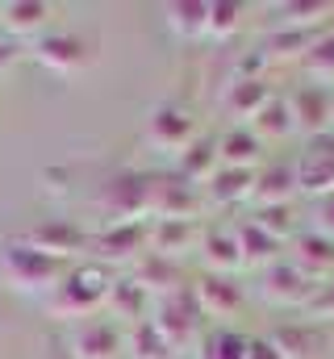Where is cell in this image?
<instances>
[{
	"label": "cell",
	"instance_id": "cell-1",
	"mask_svg": "<svg viewBox=\"0 0 334 359\" xmlns=\"http://www.w3.org/2000/svg\"><path fill=\"white\" fill-rule=\"evenodd\" d=\"M109 288H113V276L105 264H96V259H84L76 268H67V276L59 280V288L51 292V309L59 313V318H92V313H100L105 309V301H109Z\"/></svg>",
	"mask_w": 334,
	"mask_h": 359
},
{
	"label": "cell",
	"instance_id": "cell-2",
	"mask_svg": "<svg viewBox=\"0 0 334 359\" xmlns=\"http://www.w3.org/2000/svg\"><path fill=\"white\" fill-rule=\"evenodd\" d=\"M67 268H72V264H63V259L38 251V247L25 243V238L4 243V255H0V271H4V280H8L17 292H55L59 280L67 276Z\"/></svg>",
	"mask_w": 334,
	"mask_h": 359
},
{
	"label": "cell",
	"instance_id": "cell-3",
	"mask_svg": "<svg viewBox=\"0 0 334 359\" xmlns=\"http://www.w3.org/2000/svg\"><path fill=\"white\" fill-rule=\"evenodd\" d=\"M151 322L159 326V334L171 343V351H175V355H184V347L201 334V322H205V313H201V305H196L192 284H188V288H175V292H167V297H159V305H155V318H151Z\"/></svg>",
	"mask_w": 334,
	"mask_h": 359
},
{
	"label": "cell",
	"instance_id": "cell-4",
	"mask_svg": "<svg viewBox=\"0 0 334 359\" xmlns=\"http://www.w3.org/2000/svg\"><path fill=\"white\" fill-rule=\"evenodd\" d=\"M96 201L109 213V226H117V222H147V213H151V176H142V172H117L100 188Z\"/></svg>",
	"mask_w": 334,
	"mask_h": 359
},
{
	"label": "cell",
	"instance_id": "cell-5",
	"mask_svg": "<svg viewBox=\"0 0 334 359\" xmlns=\"http://www.w3.org/2000/svg\"><path fill=\"white\" fill-rule=\"evenodd\" d=\"M151 247V222H117L100 234H92V247L88 255L96 264H138Z\"/></svg>",
	"mask_w": 334,
	"mask_h": 359
},
{
	"label": "cell",
	"instance_id": "cell-6",
	"mask_svg": "<svg viewBox=\"0 0 334 359\" xmlns=\"http://www.w3.org/2000/svg\"><path fill=\"white\" fill-rule=\"evenodd\" d=\"M121 347H126V334L109 313L80 318L72 326V339H67L72 359H121Z\"/></svg>",
	"mask_w": 334,
	"mask_h": 359
},
{
	"label": "cell",
	"instance_id": "cell-7",
	"mask_svg": "<svg viewBox=\"0 0 334 359\" xmlns=\"http://www.w3.org/2000/svg\"><path fill=\"white\" fill-rule=\"evenodd\" d=\"M205 209V192L196 184H188L175 172L151 176V217H184L196 222V213Z\"/></svg>",
	"mask_w": 334,
	"mask_h": 359
},
{
	"label": "cell",
	"instance_id": "cell-8",
	"mask_svg": "<svg viewBox=\"0 0 334 359\" xmlns=\"http://www.w3.org/2000/svg\"><path fill=\"white\" fill-rule=\"evenodd\" d=\"M288 109H293V121L301 134L318 138V134H330L334 130V88L330 84H297L288 92Z\"/></svg>",
	"mask_w": 334,
	"mask_h": 359
},
{
	"label": "cell",
	"instance_id": "cell-9",
	"mask_svg": "<svg viewBox=\"0 0 334 359\" xmlns=\"http://www.w3.org/2000/svg\"><path fill=\"white\" fill-rule=\"evenodd\" d=\"M314 288H318V280H309L305 271L297 268L288 255L284 259H276V264H267L263 276H259V292H263V301H272V305H293V309H305V301L314 297Z\"/></svg>",
	"mask_w": 334,
	"mask_h": 359
},
{
	"label": "cell",
	"instance_id": "cell-10",
	"mask_svg": "<svg viewBox=\"0 0 334 359\" xmlns=\"http://www.w3.org/2000/svg\"><path fill=\"white\" fill-rule=\"evenodd\" d=\"M293 168H297V192H309V196L334 192V130L309 138Z\"/></svg>",
	"mask_w": 334,
	"mask_h": 359
},
{
	"label": "cell",
	"instance_id": "cell-11",
	"mask_svg": "<svg viewBox=\"0 0 334 359\" xmlns=\"http://www.w3.org/2000/svg\"><path fill=\"white\" fill-rule=\"evenodd\" d=\"M147 138L159 147V151H171V155H180L192 138H196V121H192V113L184 109V104H159L151 117H147Z\"/></svg>",
	"mask_w": 334,
	"mask_h": 359
},
{
	"label": "cell",
	"instance_id": "cell-12",
	"mask_svg": "<svg viewBox=\"0 0 334 359\" xmlns=\"http://www.w3.org/2000/svg\"><path fill=\"white\" fill-rule=\"evenodd\" d=\"M25 243H34L38 251H46V255H55V259H72V255H84L88 247H92V234H84L76 222H63V217H46L42 226H34L29 234H25Z\"/></svg>",
	"mask_w": 334,
	"mask_h": 359
},
{
	"label": "cell",
	"instance_id": "cell-13",
	"mask_svg": "<svg viewBox=\"0 0 334 359\" xmlns=\"http://www.w3.org/2000/svg\"><path fill=\"white\" fill-rule=\"evenodd\" d=\"M192 292H196V305H201L205 318H234V313L243 309V284H239L234 276L205 271V276L192 284Z\"/></svg>",
	"mask_w": 334,
	"mask_h": 359
},
{
	"label": "cell",
	"instance_id": "cell-14",
	"mask_svg": "<svg viewBox=\"0 0 334 359\" xmlns=\"http://www.w3.org/2000/svg\"><path fill=\"white\" fill-rule=\"evenodd\" d=\"M34 59L59 76H72L88 63V50H84V38L67 34V29H46L38 42H34Z\"/></svg>",
	"mask_w": 334,
	"mask_h": 359
},
{
	"label": "cell",
	"instance_id": "cell-15",
	"mask_svg": "<svg viewBox=\"0 0 334 359\" xmlns=\"http://www.w3.org/2000/svg\"><path fill=\"white\" fill-rule=\"evenodd\" d=\"M51 13H55V8H51L46 0H8V4H0V34H8L13 42H21V38H42Z\"/></svg>",
	"mask_w": 334,
	"mask_h": 359
},
{
	"label": "cell",
	"instance_id": "cell-16",
	"mask_svg": "<svg viewBox=\"0 0 334 359\" xmlns=\"http://www.w3.org/2000/svg\"><path fill=\"white\" fill-rule=\"evenodd\" d=\"M255 172L259 168H218L213 176L205 180V205H218V209H230V205H243L255 196Z\"/></svg>",
	"mask_w": 334,
	"mask_h": 359
},
{
	"label": "cell",
	"instance_id": "cell-17",
	"mask_svg": "<svg viewBox=\"0 0 334 359\" xmlns=\"http://www.w3.org/2000/svg\"><path fill=\"white\" fill-rule=\"evenodd\" d=\"M196 247H201V259H205L209 271L234 276L243 268V251H239V230L234 226H205Z\"/></svg>",
	"mask_w": 334,
	"mask_h": 359
},
{
	"label": "cell",
	"instance_id": "cell-18",
	"mask_svg": "<svg viewBox=\"0 0 334 359\" xmlns=\"http://www.w3.org/2000/svg\"><path fill=\"white\" fill-rule=\"evenodd\" d=\"M288 259L305 271L309 280H326V276H334V238L318 234V230H297Z\"/></svg>",
	"mask_w": 334,
	"mask_h": 359
},
{
	"label": "cell",
	"instance_id": "cell-19",
	"mask_svg": "<svg viewBox=\"0 0 334 359\" xmlns=\"http://www.w3.org/2000/svg\"><path fill=\"white\" fill-rule=\"evenodd\" d=\"M272 343L284 359H322L326 355V334L318 322H288L272 330Z\"/></svg>",
	"mask_w": 334,
	"mask_h": 359
},
{
	"label": "cell",
	"instance_id": "cell-20",
	"mask_svg": "<svg viewBox=\"0 0 334 359\" xmlns=\"http://www.w3.org/2000/svg\"><path fill=\"white\" fill-rule=\"evenodd\" d=\"M201 243V226L184 217H151V251L175 259L180 251H192Z\"/></svg>",
	"mask_w": 334,
	"mask_h": 359
},
{
	"label": "cell",
	"instance_id": "cell-21",
	"mask_svg": "<svg viewBox=\"0 0 334 359\" xmlns=\"http://www.w3.org/2000/svg\"><path fill=\"white\" fill-rule=\"evenodd\" d=\"M297 196V168L293 163H263L255 172V205H293Z\"/></svg>",
	"mask_w": 334,
	"mask_h": 359
},
{
	"label": "cell",
	"instance_id": "cell-22",
	"mask_svg": "<svg viewBox=\"0 0 334 359\" xmlns=\"http://www.w3.org/2000/svg\"><path fill=\"white\" fill-rule=\"evenodd\" d=\"M276 92H272V84H267V76H255V80H230L226 84V96H222V104H226V113L230 117H243V121H250L267 100H272Z\"/></svg>",
	"mask_w": 334,
	"mask_h": 359
},
{
	"label": "cell",
	"instance_id": "cell-23",
	"mask_svg": "<svg viewBox=\"0 0 334 359\" xmlns=\"http://www.w3.org/2000/svg\"><path fill=\"white\" fill-rule=\"evenodd\" d=\"M222 168V159H218V142H209V138H192L180 155H175V176H184L188 184H196V188H205V180L213 176Z\"/></svg>",
	"mask_w": 334,
	"mask_h": 359
},
{
	"label": "cell",
	"instance_id": "cell-24",
	"mask_svg": "<svg viewBox=\"0 0 334 359\" xmlns=\"http://www.w3.org/2000/svg\"><path fill=\"white\" fill-rule=\"evenodd\" d=\"M218 159H222V168H259L263 142L255 138L250 126H230V130L218 138Z\"/></svg>",
	"mask_w": 334,
	"mask_h": 359
},
{
	"label": "cell",
	"instance_id": "cell-25",
	"mask_svg": "<svg viewBox=\"0 0 334 359\" xmlns=\"http://www.w3.org/2000/svg\"><path fill=\"white\" fill-rule=\"evenodd\" d=\"M167 29L184 42H201L209 38V4L205 0H180V4H167L163 8Z\"/></svg>",
	"mask_w": 334,
	"mask_h": 359
},
{
	"label": "cell",
	"instance_id": "cell-26",
	"mask_svg": "<svg viewBox=\"0 0 334 359\" xmlns=\"http://www.w3.org/2000/svg\"><path fill=\"white\" fill-rule=\"evenodd\" d=\"M239 230V251H243V268H267V264H276V259H284V243L280 238H272L267 230H259L255 222H239L234 226Z\"/></svg>",
	"mask_w": 334,
	"mask_h": 359
},
{
	"label": "cell",
	"instance_id": "cell-27",
	"mask_svg": "<svg viewBox=\"0 0 334 359\" xmlns=\"http://www.w3.org/2000/svg\"><path fill=\"white\" fill-rule=\"evenodd\" d=\"M134 280L147 288V292H175V288H184L180 284V268H175V259H167V255H159V251H151L147 247V255L134 264Z\"/></svg>",
	"mask_w": 334,
	"mask_h": 359
},
{
	"label": "cell",
	"instance_id": "cell-28",
	"mask_svg": "<svg viewBox=\"0 0 334 359\" xmlns=\"http://www.w3.org/2000/svg\"><path fill=\"white\" fill-rule=\"evenodd\" d=\"M250 130H255V138L259 142H272V138H288L293 130H297V121H293V109H288V96H272L255 117L247 121Z\"/></svg>",
	"mask_w": 334,
	"mask_h": 359
},
{
	"label": "cell",
	"instance_id": "cell-29",
	"mask_svg": "<svg viewBox=\"0 0 334 359\" xmlns=\"http://www.w3.org/2000/svg\"><path fill=\"white\" fill-rule=\"evenodd\" d=\"M105 309H109V318H113V322H117V318H126V322H142V309H147V288H142L134 276H121V280H113Z\"/></svg>",
	"mask_w": 334,
	"mask_h": 359
},
{
	"label": "cell",
	"instance_id": "cell-30",
	"mask_svg": "<svg viewBox=\"0 0 334 359\" xmlns=\"http://www.w3.org/2000/svg\"><path fill=\"white\" fill-rule=\"evenodd\" d=\"M196 359H247V334H239L234 326H213L201 334Z\"/></svg>",
	"mask_w": 334,
	"mask_h": 359
},
{
	"label": "cell",
	"instance_id": "cell-31",
	"mask_svg": "<svg viewBox=\"0 0 334 359\" xmlns=\"http://www.w3.org/2000/svg\"><path fill=\"white\" fill-rule=\"evenodd\" d=\"M130 359H171V343H167L163 334H159V326L151 322V318H142V322H134V330H130Z\"/></svg>",
	"mask_w": 334,
	"mask_h": 359
},
{
	"label": "cell",
	"instance_id": "cell-32",
	"mask_svg": "<svg viewBox=\"0 0 334 359\" xmlns=\"http://www.w3.org/2000/svg\"><path fill=\"white\" fill-rule=\"evenodd\" d=\"M250 222H255L259 230H267L272 238H280V243L297 238V217H293V205H255Z\"/></svg>",
	"mask_w": 334,
	"mask_h": 359
},
{
	"label": "cell",
	"instance_id": "cell-33",
	"mask_svg": "<svg viewBox=\"0 0 334 359\" xmlns=\"http://www.w3.org/2000/svg\"><path fill=\"white\" fill-rule=\"evenodd\" d=\"M243 4H234V0H209V38L213 42H226V38H234L239 29H243Z\"/></svg>",
	"mask_w": 334,
	"mask_h": 359
},
{
	"label": "cell",
	"instance_id": "cell-34",
	"mask_svg": "<svg viewBox=\"0 0 334 359\" xmlns=\"http://www.w3.org/2000/svg\"><path fill=\"white\" fill-rule=\"evenodd\" d=\"M301 63H305V72H309L318 84H330L334 80V29H326V34L314 42V50H309Z\"/></svg>",
	"mask_w": 334,
	"mask_h": 359
},
{
	"label": "cell",
	"instance_id": "cell-35",
	"mask_svg": "<svg viewBox=\"0 0 334 359\" xmlns=\"http://www.w3.org/2000/svg\"><path fill=\"white\" fill-rule=\"evenodd\" d=\"M305 313H309V322H326V318H334V276H326V280H318V288H314V297L305 301Z\"/></svg>",
	"mask_w": 334,
	"mask_h": 359
},
{
	"label": "cell",
	"instance_id": "cell-36",
	"mask_svg": "<svg viewBox=\"0 0 334 359\" xmlns=\"http://www.w3.org/2000/svg\"><path fill=\"white\" fill-rule=\"evenodd\" d=\"M314 230L326 234V238H334V192L318 196V205H314Z\"/></svg>",
	"mask_w": 334,
	"mask_h": 359
},
{
	"label": "cell",
	"instance_id": "cell-37",
	"mask_svg": "<svg viewBox=\"0 0 334 359\" xmlns=\"http://www.w3.org/2000/svg\"><path fill=\"white\" fill-rule=\"evenodd\" d=\"M247 359H284V355L272 343V334H255V339H247Z\"/></svg>",
	"mask_w": 334,
	"mask_h": 359
},
{
	"label": "cell",
	"instance_id": "cell-38",
	"mask_svg": "<svg viewBox=\"0 0 334 359\" xmlns=\"http://www.w3.org/2000/svg\"><path fill=\"white\" fill-rule=\"evenodd\" d=\"M13 59H17V42L8 34H0V67H8Z\"/></svg>",
	"mask_w": 334,
	"mask_h": 359
},
{
	"label": "cell",
	"instance_id": "cell-39",
	"mask_svg": "<svg viewBox=\"0 0 334 359\" xmlns=\"http://www.w3.org/2000/svg\"><path fill=\"white\" fill-rule=\"evenodd\" d=\"M51 359H72V351H67V347H55V351H51Z\"/></svg>",
	"mask_w": 334,
	"mask_h": 359
},
{
	"label": "cell",
	"instance_id": "cell-40",
	"mask_svg": "<svg viewBox=\"0 0 334 359\" xmlns=\"http://www.w3.org/2000/svg\"><path fill=\"white\" fill-rule=\"evenodd\" d=\"M171 359H196V355H171Z\"/></svg>",
	"mask_w": 334,
	"mask_h": 359
},
{
	"label": "cell",
	"instance_id": "cell-41",
	"mask_svg": "<svg viewBox=\"0 0 334 359\" xmlns=\"http://www.w3.org/2000/svg\"><path fill=\"white\" fill-rule=\"evenodd\" d=\"M121 359H130V355H121Z\"/></svg>",
	"mask_w": 334,
	"mask_h": 359
}]
</instances>
